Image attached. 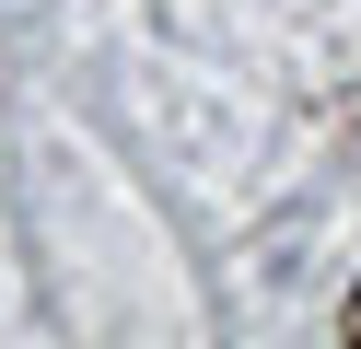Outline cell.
Segmentation results:
<instances>
[{
    "mask_svg": "<svg viewBox=\"0 0 361 349\" xmlns=\"http://www.w3.org/2000/svg\"><path fill=\"white\" fill-rule=\"evenodd\" d=\"M350 338H361V291H350Z\"/></svg>",
    "mask_w": 361,
    "mask_h": 349,
    "instance_id": "1",
    "label": "cell"
}]
</instances>
